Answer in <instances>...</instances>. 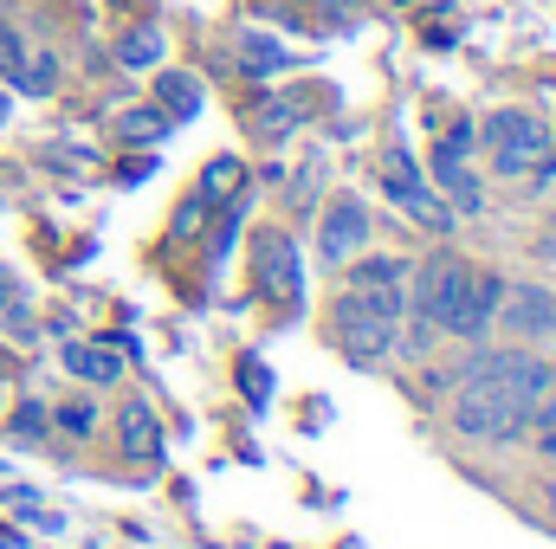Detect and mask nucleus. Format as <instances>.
Listing matches in <instances>:
<instances>
[{
  "mask_svg": "<svg viewBox=\"0 0 556 549\" xmlns=\"http://www.w3.org/2000/svg\"><path fill=\"white\" fill-rule=\"evenodd\" d=\"M498 304H505V278H498V272H472L466 297H459V310H453V323H446V336L479 343V336L498 323Z\"/></svg>",
  "mask_w": 556,
  "mask_h": 549,
  "instance_id": "6",
  "label": "nucleus"
},
{
  "mask_svg": "<svg viewBox=\"0 0 556 549\" xmlns=\"http://www.w3.org/2000/svg\"><path fill=\"white\" fill-rule=\"evenodd\" d=\"M324 7H350V0H324Z\"/></svg>",
  "mask_w": 556,
  "mask_h": 549,
  "instance_id": "29",
  "label": "nucleus"
},
{
  "mask_svg": "<svg viewBox=\"0 0 556 549\" xmlns=\"http://www.w3.org/2000/svg\"><path fill=\"white\" fill-rule=\"evenodd\" d=\"M59 362H65V375L98 382V388L124 382V356H117V349H104V343H65V349H59Z\"/></svg>",
  "mask_w": 556,
  "mask_h": 549,
  "instance_id": "8",
  "label": "nucleus"
},
{
  "mask_svg": "<svg viewBox=\"0 0 556 549\" xmlns=\"http://www.w3.org/2000/svg\"><path fill=\"white\" fill-rule=\"evenodd\" d=\"M466 284H472V266H466L459 253H433V259H420L408 304H415V317H427V323L446 336V323H453V310H459Z\"/></svg>",
  "mask_w": 556,
  "mask_h": 549,
  "instance_id": "3",
  "label": "nucleus"
},
{
  "mask_svg": "<svg viewBox=\"0 0 556 549\" xmlns=\"http://www.w3.org/2000/svg\"><path fill=\"white\" fill-rule=\"evenodd\" d=\"M433 181H446V194H453V214L459 220H472L479 207H485V194H479V181L459 168V162H433Z\"/></svg>",
  "mask_w": 556,
  "mask_h": 549,
  "instance_id": "11",
  "label": "nucleus"
},
{
  "mask_svg": "<svg viewBox=\"0 0 556 549\" xmlns=\"http://www.w3.org/2000/svg\"><path fill=\"white\" fill-rule=\"evenodd\" d=\"M117 433H124V452H137V459H149V452H155V413L142 408V401H124V413H117Z\"/></svg>",
  "mask_w": 556,
  "mask_h": 549,
  "instance_id": "12",
  "label": "nucleus"
},
{
  "mask_svg": "<svg viewBox=\"0 0 556 549\" xmlns=\"http://www.w3.org/2000/svg\"><path fill=\"white\" fill-rule=\"evenodd\" d=\"M247 181V168L233 162V155H220V162H207V175H201V201H220V194H233Z\"/></svg>",
  "mask_w": 556,
  "mask_h": 549,
  "instance_id": "15",
  "label": "nucleus"
},
{
  "mask_svg": "<svg viewBox=\"0 0 556 549\" xmlns=\"http://www.w3.org/2000/svg\"><path fill=\"white\" fill-rule=\"evenodd\" d=\"M382 188H389V201H415L420 194V175H415V162H408V149H382Z\"/></svg>",
  "mask_w": 556,
  "mask_h": 549,
  "instance_id": "13",
  "label": "nucleus"
},
{
  "mask_svg": "<svg viewBox=\"0 0 556 549\" xmlns=\"http://www.w3.org/2000/svg\"><path fill=\"white\" fill-rule=\"evenodd\" d=\"M52 85H59V59H52V52H33V59H26V72H20V91L46 98Z\"/></svg>",
  "mask_w": 556,
  "mask_h": 549,
  "instance_id": "17",
  "label": "nucleus"
},
{
  "mask_svg": "<svg viewBox=\"0 0 556 549\" xmlns=\"http://www.w3.org/2000/svg\"><path fill=\"white\" fill-rule=\"evenodd\" d=\"M485 142H492V168L498 175H531L551 149V130L531 111H492L485 117Z\"/></svg>",
  "mask_w": 556,
  "mask_h": 549,
  "instance_id": "4",
  "label": "nucleus"
},
{
  "mask_svg": "<svg viewBox=\"0 0 556 549\" xmlns=\"http://www.w3.org/2000/svg\"><path fill=\"white\" fill-rule=\"evenodd\" d=\"M0 549H26V544H20V537H13V531H0Z\"/></svg>",
  "mask_w": 556,
  "mask_h": 549,
  "instance_id": "28",
  "label": "nucleus"
},
{
  "mask_svg": "<svg viewBox=\"0 0 556 549\" xmlns=\"http://www.w3.org/2000/svg\"><path fill=\"white\" fill-rule=\"evenodd\" d=\"M538 452H544V459H556V433H538Z\"/></svg>",
  "mask_w": 556,
  "mask_h": 549,
  "instance_id": "27",
  "label": "nucleus"
},
{
  "mask_svg": "<svg viewBox=\"0 0 556 549\" xmlns=\"http://www.w3.org/2000/svg\"><path fill=\"white\" fill-rule=\"evenodd\" d=\"M117 59H124L130 72H142V65H155V59H162V33H149V26H142V33H130V39L117 46Z\"/></svg>",
  "mask_w": 556,
  "mask_h": 549,
  "instance_id": "18",
  "label": "nucleus"
},
{
  "mask_svg": "<svg viewBox=\"0 0 556 549\" xmlns=\"http://www.w3.org/2000/svg\"><path fill=\"white\" fill-rule=\"evenodd\" d=\"M551 511H556V485H551Z\"/></svg>",
  "mask_w": 556,
  "mask_h": 549,
  "instance_id": "30",
  "label": "nucleus"
},
{
  "mask_svg": "<svg viewBox=\"0 0 556 549\" xmlns=\"http://www.w3.org/2000/svg\"><path fill=\"white\" fill-rule=\"evenodd\" d=\"M117 130H124V142H142V149H149V142L168 137V117H162V111H124Z\"/></svg>",
  "mask_w": 556,
  "mask_h": 549,
  "instance_id": "14",
  "label": "nucleus"
},
{
  "mask_svg": "<svg viewBox=\"0 0 556 549\" xmlns=\"http://www.w3.org/2000/svg\"><path fill=\"white\" fill-rule=\"evenodd\" d=\"M39 433H46V408L26 401V408L13 413V439H39Z\"/></svg>",
  "mask_w": 556,
  "mask_h": 549,
  "instance_id": "22",
  "label": "nucleus"
},
{
  "mask_svg": "<svg viewBox=\"0 0 556 549\" xmlns=\"http://www.w3.org/2000/svg\"><path fill=\"white\" fill-rule=\"evenodd\" d=\"M240 59H247V72H278V65H285V52H278L273 39H260V33L240 39Z\"/></svg>",
  "mask_w": 556,
  "mask_h": 549,
  "instance_id": "19",
  "label": "nucleus"
},
{
  "mask_svg": "<svg viewBox=\"0 0 556 549\" xmlns=\"http://www.w3.org/2000/svg\"><path fill=\"white\" fill-rule=\"evenodd\" d=\"M59 420H65L72 433H91V420H98V413H91V401H72V408L59 413Z\"/></svg>",
  "mask_w": 556,
  "mask_h": 549,
  "instance_id": "25",
  "label": "nucleus"
},
{
  "mask_svg": "<svg viewBox=\"0 0 556 549\" xmlns=\"http://www.w3.org/2000/svg\"><path fill=\"white\" fill-rule=\"evenodd\" d=\"M298 124H304V104H266V111H260V137H285V130H298Z\"/></svg>",
  "mask_w": 556,
  "mask_h": 549,
  "instance_id": "20",
  "label": "nucleus"
},
{
  "mask_svg": "<svg viewBox=\"0 0 556 549\" xmlns=\"http://www.w3.org/2000/svg\"><path fill=\"white\" fill-rule=\"evenodd\" d=\"M402 278V259H356L350 284H395Z\"/></svg>",
  "mask_w": 556,
  "mask_h": 549,
  "instance_id": "21",
  "label": "nucleus"
},
{
  "mask_svg": "<svg viewBox=\"0 0 556 549\" xmlns=\"http://www.w3.org/2000/svg\"><path fill=\"white\" fill-rule=\"evenodd\" d=\"M453 426H459L466 439L505 446V439H525V426H531V401H525L518 388H505L498 375L459 369V388H453Z\"/></svg>",
  "mask_w": 556,
  "mask_h": 549,
  "instance_id": "1",
  "label": "nucleus"
},
{
  "mask_svg": "<svg viewBox=\"0 0 556 549\" xmlns=\"http://www.w3.org/2000/svg\"><path fill=\"white\" fill-rule=\"evenodd\" d=\"M240 382H247V395H253V401H266V395H273V375H266L260 362H247V369H240Z\"/></svg>",
  "mask_w": 556,
  "mask_h": 549,
  "instance_id": "24",
  "label": "nucleus"
},
{
  "mask_svg": "<svg viewBox=\"0 0 556 549\" xmlns=\"http://www.w3.org/2000/svg\"><path fill=\"white\" fill-rule=\"evenodd\" d=\"M363 240H369V207H363L356 194H337V201L324 207V220H317V253H324V266H350V259L363 253Z\"/></svg>",
  "mask_w": 556,
  "mask_h": 549,
  "instance_id": "5",
  "label": "nucleus"
},
{
  "mask_svg": "<svg viewBox=\"0 0 556 549\" xmlns=\"http://www.w3.org/2000/svg\"><path fill=\"white\" fill-rule=\"evenodd\" d=\"M26 59H33V46H26V39H20V33H13V26L0 20V78H7V85H20Z\"/></svg>",
  "mask_w": 556,
  "mask_h": 549,
  "instance_id": "16",
  "label": "nucleus"
},
{
  "mask_svg": "<svg viewBox=\"0 0 556 549\" xmlns=\"http://www.w3.org/2000/svg\"><path fill=\"white\" fill-rule=\"evenodd\" d=\"M201 220H207V201H201V194H194V201H188V207H181V214H175V233H181V240H188V233H194V227H201Z\"/></svg>",
  "mask_w": 556,
  "mask_h": 549,
  "instance_id": "23",
  "label": "nucleus"
},
{
  "mask_svg": "<svg viewBox=\"0 0 556 549\" xmlns=\"http://www.w3.org/2000/svg\"><path fill=\"white\" fill-rule=\"evenodd\" d=\"M551 382H556V362H551Z\"/></svg>",
  "mask_w": 556,
  "mask_h": 549,
  "instance_id": "32",
  "label": "nucleus"
},
{
  "mask_svg": "<svg viewBox=\"0 0 556 549\" xmlns=\"http://www.w3.org/2000/svg\"><path fill=\"white\" fill-rule=\"evenodd\" d=\"M0 117H7V98H0Z\"/></svg>",
  "mask_w": 556,
  "mask_h": 549,
  "instance_id": "31",
  "label": "nucleus"
},
{
  "mask_svg": "<svg viewBox=\"0 0 556 549\" xmlns=\"http://www.w3.org/2000/svg\"><path fill=\"white\" fill-rule=\"evenodd\" d=\"M260 291L266 297H298V253H291L285 233H273L266 253H260Z\"/></svg>",
  "mask_w": 556,
  "mask_h": 549,
  "instance_id": "9",
  "label": "nucleus"
},
{
  "mask_svg": "<svg viewBox=\"0 0 556 549\" xmlns=\"http://www.w3.org/2000/svg\"><path fill=\"white\" fill-rule=\"evenodd\" d=\"M13 291H20V278L0 266V310H13Z\"/></svg>",
  "mask_w": 556,
  "mask_h": 549,
  "instance_id": "26",
  "label": "nucleus"
},
{
  "mask_svg": "<svg viewBox=\"0 0 556 549\" xmlns=\"http://www.w3.org/2000/svg\"><path fill=\"white\" fill-rule=\"evenodd\" d=\"M155 104H162V117H194L201 111V85L188 72H162L155 78Z\"/></svg>",
  "mask_w": 556,
  "mask_h": 549,
  "instance_id": "10",
  "label": "nucleus"
},
{
  "mask_svg": "<svg viewBox=\"0 0 556 549\" xmlns=\"http://www.w3.org/2000/svg\"><path fill=\"white\" fill-rule=\"evenodd\" d=\"M330 330H337V343H343V356H350L356 369L389 362V356H395V336H402V323L382 317V310H369L356 291H343V297L330 304Z\"/></svg>",
  "mask_w": 556,
  "mask_h": 549,
  "instance_id": "2",
  "label": "nucleus"
},
{
  "mask_svg": "<svg viewBox=\"0 0 556 549\" xmlns=\"http://www.w3.org/2000/svg\"><path fill=\"white\" fill-rule=\"evenodd\" d=\"M498 317H505V330H511L518 343H525V336H551L556 330V297L538 291V284H505Z\"/></svg>",
  "mask_w": 556,
  "mask_h": 549,
  "instance_id": "7",
  "label": "nucleus"
}]
</instances>
